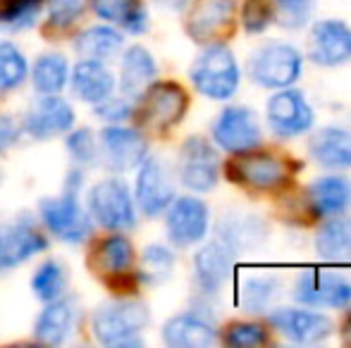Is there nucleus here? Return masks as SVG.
<instances>
[{"instance_id": "obj_9", "label": "nucleus", "mask_w": 351, "mask_h": 348, "mask_svg": "<svg viewBox=\"0 0 351 348\" xmlns=\"http://www.w3.org/2000/svg\"><path fill=\"white\" fill-rule=\"evenodd\" d=\"M265 120L278 139H296L313 129L315 112L306 101L304 91L294 86L278 88L265 105Z\"/></svg>"}, {"instance_id": "obj_41", "label": "nucleus", "mask_w": 351, "mask_h": 348, "mask_svg": "<svg viewBox=\"0 0 351 348\" xmlns=\"http://www.w3.org/2000/svg\"><path fill=\"white\" fill-rule=\"evenodd\" d=\"M67 150H70V155L77 165L91 168V165L98 163V146L91 129H74L67 136Z\"/></svg>"}, {"instance_id": "obj_40", "label": "nucleus", "mask_w": 351, "mask_h": 348, "mask_svg": "<svg viewBox=\"0 0 351 348\" xmlns=\"http://www.w3.org/2000/svg\"><path fill=\"white\" fill-rule=\"evenodd\" d=\"M275 22V3L273 0H244L241 5V27L246 34L256 36L263 34Z\"/></svg>"}, {"instance_id": "obj_24", "label": "nucleus", "mask_w": 351, "mask_h": 348, "mask_svg": "<svg viewBox=\"0 0 351 348\" xmlns=\"http://www.w3.org/2000/svg\"><path fill=\"white\" fill-rule=\"evenodd\" d=\"M308 155L325 170H351V129L320 126L308 139Z\"/></svg>"}, {"instance_id": "obj_22", "label": "nucleus", "mask_w": 351, "mask_h": 348, "mask_svg": "<svg viewBox=\"0 0 351 348\" xmlns=\"http://www.w3.org/2000/svg\"><path fill=\"white\" fill-rule=\"evenodd\" d=\"M306 205L315 219L347 215L351 208V179L342 174H328L311 181L306 189Z\"/></svg>"}, {"instance_id": "obj_34", "label": "nucleus", "mask_w": 351, "mask_h": 348, "mask_svg": "<svg viewBox=\"0 0 351 348\" xmlns=\"http://www.w3.org/2000/svg\"><path fill=\"white\" fill-rule=\"evenodd\" d=\"M67 286V269L58 260H46L32 277V291L38 301L51 303L65 293Z\"/></svg>"}, {"instance_id": "obj_13", "label": "nucleus", "mask_w": 351, "mask_h": 348, "mask_svg": "<svg viewBox=\"0 0 351 348\" xmlns=\"http://www.w3.org/2000/svg\"><path fill=\"white\" fill-rule=\"evenodd\" d=\"M184 29L186 36L199 46L225 43L234 31V0H194Z\"/></svg>"}, {"instance_id": "obj_4", "label": "nucleus", "mask_w": 351, "mask_h": 348, "mask_svg": "<svg viewBox=\"0 0 351 348\" xmlns=\"http://www.w3.org/2000/svg\"><path fill=\"white\" fill-rule=\"evenodd\" d=\"M186 110H189V93L184 86L177 81H153L139 96L134 117L143 129L162 134L180 124Z\"/></svg>"}, {"instance_id": "obj_28", "label": "nucleus", "mask_w": 351, "mask_h": 348, "mask_svg": "<svg viewBox=\"0 0 351 348\" xmlns=\"http://www.w3.org/2000/svg\"><path fill=\"white\" fill-rule=\"evenodd\" d=\"M72 88L84 103L96 105V103L106 101L115 91V77L110 75L103 60H91L84 57L72 72Z\"/></svg>"}, {"instance_id": "obj_1", "label": "nucleus", "mask_w": 351, "mask_h": 348, "mask_svg": "<svg viewBox=\"0 0 351 348\" xmlns=\"http://www.w3.org/2000/svg\"><path fill=\"white\" fill-rule=\"evenodd\" d=\"M225 176L232 184H239L251 191H280L291 181L296 165L289 158L270 150L251 148L234 153L225 163Z\"/></svg>"}, {"instance_id": "obj_32", "label": "nucleus", "mask_w": 351, "mask_h": 348, "mask_svg": "<svg viewBox=\"0 0 351 348\" xmlns=\"http://www.w3.org/2000/svg\"><path fill=\"white\" fill-rule=\"evenodd\" d=\"M77 53L91 60H110L120 53L122 48V34L110 27H88L74 41Z\"/></svg>"}, {"instance_id": "obj_17", "label": "nucleus", "mask_w": 351, "mask_h": 348, "mask_svg": "<svg viewBox=\"0 0 351 348\" xmlns=\"http://www.w3.org/2000/svg\"><path fill=\"white\" fill-rule=\"evenodd\" d=\"M74 126V110L72 105L60 98L58 93H43L27 112L22 131L34 141H48L72 131Z\"/></svg>"}, {"instance_id": "obj_20", "label": "nucleus", "mask_w": 351, "mask_h": 348, "mask_svg": "<svg viewBox=\"0 0 351 348\" xmlns=\"http://www.w3.org/2000/svg\"><path fill=\"white\" fill-rule=\"evenodd\" d=\"M234 272V253L220 241H208L194 256V279L201 296H217Z\"/></svg>"}, {"instance_id": "obj_38", "label": "nucleus", "mask_w": 351, "mask_h": 348, "mask_svg": "<svg viewBox=\"0 0 351 348\" xmlns=\"http://www.w3.org/2000/svg\"><path fill=\"white\" fill-rule=\"evenodd\" d=\"M220 341L232 348H244V346H268L270 344V330L265 322H230L225 332L220 334Z\"/></svg>"}, {"instance_id": "obj_19", "label": "nucleus", "mask_w": 351, "mask_h": 348, "mask_svg": "<svg viewBox=\"0 0 351 348\" xmlns=\"http://www.w3.org/2000/svg\"><path fill=\"white\" fill-rule=\"evenodd\" d=\"M101 153L106 165L115 172L136 170L148 155V144L141 131L122 124H110L101 131Z\"/></svg>"}, {"instance_id": "obj_27", "label": "nucleus", "mask_w": 351, "mask_h": 348, "mask_svg": "<svg viewBox=\"0 0 351 348\" xmlns=\"http://www.w3.org/2000/svg\"><path fill=\"white\" fill-rule=\"evenodd\" d=\"M158 65L151 51L143 46H130L122 55L120 67V88L127 98H139L148 86L156 81Z\"/></svg>"}, {"instance_id": "obj_44", "label": "nucleus", "mask_w": 351, "mask_h": 348, "mask_svg": "<svg viewBox=\"0 0 351 348\" xmlns=\"http://www.w3.org/2000/svg\"><path fill=\"white\" fill-rule=\"evenodd\" d=\"M17 134L19 129L12 122V117H0V153H5L17 141Z\"/></svg>"}, {"instance_id": "obj_39", "label": "nucleus", "mask_w": 351, "mask_h": 348, "mask_svg": "<svg viewBox=\"0 0 351 348\" xmlns=\"http://www.w3.org/2000/svg\"><path fill=\"white\" fill-rule=\"evenodd\" d=\"M275 3V19L280 27L289 31H299L313 17L315 0H273Z\"/></svg>"}, {"instance_id": "obj_7", "label": "nucleus", "mask_w": 351, "mask_h": 348, "mask_svg": "<svg viewBox=\"0 0 351 348\" xmlns=\"http://www.w3.org/2000/svg\"><path fill=\"white\" fill-rule=\"evenodd\" d=\"M38 217L53 237L65 243H82L91 234V217L79 203L77 191H65L62 196L43 198L38 203Z\"/></svg>"}, {"instance_id": "obj_26", "label": "nucleus", "mask_w": 351, "mask_h": 348, "mask_svg": "<svg viewBox=\"0 0 351 348\" xmlns=\"http://www.w3.org/2000/svg\"><path fill=\"white\" fill-rule=\"evenodd\" d=\"M74 303L65 301V298H56L41 310V315L36 317V325H34V339L38 344L46 346H60L70 339L72 327H74Z\"/></svg>"}, {"instance_id": "obj_11", "label": "nucleus", "mask_w": 351, "mask_h": 348, "mask_svg": "<svg viewBox=\"0 0 351 348\" xmlns=\"http://www.w3.org/2000/svg\"><path fill=\"white\" fill-rule=\"evenodd\" d=\"M294 301L306 308L351 306V279L332 269H304L294 282Z\"/></svg>"}, {"instance_id": "obj_25", "label": "nucleus", "mask_w": 351, "mask_h": 348, "mask_svg": "<svg viewBox=\"0 0 351 348\" xmlns=\"http://www.w3.org/2000/svg\"><path fill=\"white\" fill-rule=\"evenodd\" d=\"M217 239L237 256L258 248L268 239V224L256 215H227L217 224Z\"/></svg>"}, {"instance_id": "obj_45", "label": "nucleus", "mask_w": 351, "mask_h": 348, "mask_svg": "<svg viewBox=\"0 0 351 348\" xmlns=\"http://www.w3.org/2000/svg\"><path fill=\"white\" fill-rule=\"evenodd\" d=\"M339 334H342V341L347 346H351V308L347 310V315H344L342 325H339Z\"/></svg>"}, {"instance_id": "obj_18", "label": "nucleus", "mask_w": 351, "mask_h": 348, "mask_svg": "<svg viewBox=\"0 0 351 348\" xmlns=\"http://www.w3.org/2000/svg\"><path fill=\"white\" fill-rule=\"evenodd\" d=\"M46 248V237L29 217H17L14 222L0 224V272L27 263Z\"/></svg>"}, {"instance_id": "obj_21", "label": "nucleus", "mask_w": 351, "mask_h": 348, "mask_svg": "<svg viewBox=\"0 0 351 348\" xmlns=\"http://www.w3.org/2000/svg\"><path fill=\"white\" fill-rule=\"evenodd\" d=\"M134 246L122 232H112L110 237L101 239L88 253V269L103 282H112V279L122 277V274L132 272L134 267Z\"/></svg>"}, {"instance_id": "obj_12", "label": "nucleus", "mask_w": 351, "mask_h": 348, "mask_svg": "<svg viewBox=\"0 0 351 348\" xmlns=\"http://www.w3.org/2000/svg\"><path fill=\"white\" fill-rule=\"evenodd\" d=\"M270 330L285 336L291 344L311 346L330 339L335 332V322L325 312L308 308H270L265 312Z\"/></svg>"}, {"instance_id": "obj_35", "label": "nucleus", "mask_w": 351, "mask_h": 348, "mask_svg": "<svg viewBox=\"0 0 351 348\" xmlns=\"http://www.w3.org/2000/svg\"><path fill=\"white\" fill-rule=\"evenodd\" d=\"M29 65L14 43L0 41V93H10L27 81Z\"/></svg>"}, {"instance_id": "obj_43", "label": "nucleus", "mask_w": 351, "mask_h": 348, "mask_svg": "<svg viewBox=\"0 0 351 348\" xmlns=\"http://www.w3.org/2000/svg\"><path fill=\"white\" fill-rule=\"evenodd\" d=\"M96 115L108 124H122L125 120L134 117V105L130 103V98H112L108 96L106 101L96 103Z\"/></svg>"}, {"instance_id": "obj_10", "label": "nucleus", "mask_w": 351, "mask_h": 348, "mask_svg": "<svg viewBox=\"0 0 351 348\" xmlns=\"http://www.w3.org/2000/svg\"><path fill=\"white\" fill-rule=\"evenodd\" d=\"M213 144L225 153H244L263 144L258 115L249 105H227L213 122Z\"/></svg>"}, {"instance_id": "obj_5", "label": "nucleus", "mask_w": 351, "mask_h": 348, "mask_svg": "<svg viewBox=\"0 0 351 348\" xmlns=\"http://www.w3.org/2000/svg\"><path fill=\"white\" fill-rule=\"evenodd\" d=\"M301 72H304V55L299 48L285 41L265 43L249 60V79L268 91L294 86Z\"/></svg>"}, {"instance_id": "obj_29", "label": "nucleus", "mask_w": 351, "mask_h": 348, "mask_svg": "<svg viewBox=\"0 0 351 348\" xmlns=\"http://www.w3.org/2000/svg\"><path fill=\"white\" fill-rule=\"evenodd\" d=\"M315 253L330 263L351 260V217L337 215L323 219L315 234Z\"/></svg>"}, {"instance_id": "obj_3", "label": "nucleus", "mask_w": 351, "mask_h": 348, "mask_svg": "<svg viewBox=\"0 0 351 348\" xmlns=\"http://www.w3.org/2000/svg\"><path fill=\"white\" fill-rule=\"evenodd\" d=\"M151 322V312L141 301L122 298L101 306L91 317V330L103 346H141L139 334Z\"/></svg>"}, {"instance_id": "obj_37", "label": "nucleus", "mask_w": 351, "mask_h": 348, "mask_svg": "<svg viewBox=\"0 0 351 348\" xmlns=\"http://www.w3.org/2000/svg\"><path fill=\"white\" fill-rule=\"evenodd\" d=\"M43 0H0V27L22 31L36 24Z\"/></svg>"}, {"instance_id": "obj_15", "label": "nucleus", "mask_w": 351, "mask_h": 348, "mask_svg": "<svg viewBox=\"0 0 351 348\" xmlns=\"http://www.w3.org/2000/svg\"><path fill=\"white\" fill-rule=\"evenodd\" d=\"M308 60L318 67H342L351 62V29L342 19H320L308 34Z\"/></svg>"}, {"instance_id": "obj_36", "label": "nucleus", "mask_w": 351, "mask_h": 348, "mask_svg": "<svg viewBox=\"0 0 351 348\" xmlns=\"http://www.w3.org/2000/svg\"><path fill=\"white\" fill-rule=\"evenodd\" d=\"M172 269H175V253L167 246L153 243L143 251L141 267L136 269V274L143 284H162L172 277Z\"/></svg>"}, {"instance_id": "obj_31", "label": "nucleus", "mask_w": 351, "mask_h": 348, "mask_svg": "<svg viewBox=\"0 0 351 348\" xmlns=\"http://www.w3.org/2000/svg\"><path fill=\"white\" fill-rule=\"evenodd\" d=\"M282 282L275 274H256L241 284L239 306L249 315H265L273 308L275 298L280 296Z\"/></svg>"}, {"instance_id": "obj_16", "label": "nucleus", "mask_w": 351, "mask_h": 348, "mask_svg": "<svg viewBox=\"0 0 351 348\" xmlns=\"http://www.w3.org/2000/svg\"><path fill=\"white\" fill-rule=\"evenodd\" d=\"M136 208L146 217H158L167 210V205L175 200V184L167 168L160 158H143L136 174V189H134Z\"/></svg>"}, {"instance_id": "obj_14", "label": "nucleus", "mask_w": 351, "mask_h": 348, "mask_svg": "<svg viewBox=\"0 0 351 348\" xmlns=\"http://www.w3.org/2000/svg\"><path fill=\"white\" fill-rule=\"evenodd\" d=\"M210 227L208 205L196 196H180L165 210V229L172 246L189 248L206 239Z\"/></svg>"}, {"instance_id": "obj_2", "label": "nucleus", "mask_w": 351, "mask_h": 348, "mask_svg": "<svg viewBox=\"0 0 351 348\" xmlns=\"http://www.w3.org/2000/svg\"><path fill=\"white\" fill-rule=\"evenodd\" d=\"M189 79L201 96L210 101H230L239 91L241 70L227 43H210L194 60Z\"/></svg>"}, {"instance_id": "obj_30", "label": "nucleus", "mask_w": 351, "mask_h": 348, "mask_svg": "<svg viewBox=\"0 0 351 348\" xmlns=\"http://www.w3.org/2000/svg\"><path fill=\"white\" fill-rule=\"evenodd\" d=\"M93 14L130 34L148 31V12L141 0H88Z\"/></svg>"}, {"instance_id": "obj_33", "label": "nucleus", "mask_w": 351, "mask_h": 348, "mask_svg": "<svg viewBox=\"0 0 351 348\" xmlns=\"http://www.w3.org/2000/svg\"><path fill=\"white\" fill-rule=\"evenodd\" d=\"M32 79L38 93H60L70 81V65L60 53H46L34 62Z\"/></svg>"}, {"instance_id": "obj_42", "label": "nucleus", "mask_w": 351, "mask_h": 348, "mask_svg": "<svg viewBox=\"0 0 351 348\" xmlns=\"http://www.w3.org/2000/svg\"><path fill=\"white\" fill-rule=\"evenodd\" d=\"M86 10V0H48V27L70 29L82 19Z\"/></svg>"}, {"instance_id": "obj_23", "label": "nucleus", "mask_w": 351, "mask_h": 348, "mask_svg": "<svg viewBox=\"0 0 351 348\" xmlns=\"http://www.w3.org/2000/svg\"><path fill=\"white\" fill-rule=\"evenodd\" d=\"M162 341L170 348H208L217 341L215 322L199 310L180 312L162 325Z\"/></svg>"}, {"instance_id": "obj_8", "label": "nucleus", "mask_w": 351, "mask_h": 348, "mask_svg": "<svg viewBox=\"0 0 351 348\" xmlns=\"http://www.w3.org/2000/svg\"><path fill=\"white\" fill-rule=\"evenodd\" d=\"M222 163L217 148L204 136H189L180 148L177 174L180 181L194 193H208L217 186Z\"/></svg>"}, {"instance_id": "obj_6", "label": "nucleus", "mask_w": 351, "mask_h": 348, "mask_svg": "<svg viewBox=\"0 0 351 348\" xmlns=\"http://www.w3.org/2000/svg\"><path fill=\"white\" fill-rule=\"evenodd\" d=\"M88 215L108 232H130L136 227V205L130 186L120 176H108L88 191Z\"/></svg>"}]
</instances>
